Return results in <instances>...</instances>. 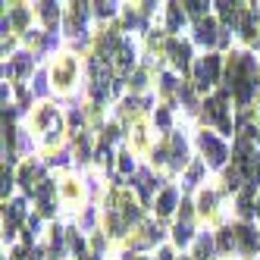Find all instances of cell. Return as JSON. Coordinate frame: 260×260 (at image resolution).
<instances>
[{
	"label": "cell",
	"instance_id": "3957f363",
	"mask_svg": "<svg viewBox=\"0 0 260 260\" xmlns=\"http://www.w3.org/2000/svg\"><path fill=\"white\" fill-rule=\"evenodd\" d=\"M173 201H176V191L166 188L163 198H160V207H157V210H160V213H170V210H173Z\"/></svg>",
	"mask_w": 260,
	"mask_h": 260
},
{
	"label": "cell",
	"instance_id": "6da1fadb",
	"mask_svg": "<svg viewBox=\"0 0 260 260\" xmlns=\"http://www.w3.org/2000/svg\"><path fill=\"white\" fill-rule=\"evenodd\" d=\"M201 147H204V154H207V151L213 154V160H210L213 166H219V163H222V157H226V147H222V144H219L213 135H207V132L201 135Z\"/></svg>",
	"mask_w": 260,
	"mask_h": 260
},
{
	"label": "cell",
	"instance_id": "7a4b0ae2",
	"mask_svg": "<svg viewBox=\"0 0 260 260\" xmlns=\"http://www.w3.org/2000/svg\"><path fill=\"white\" fill-rule=\"evenodd\" d=\"M216 69H219V60L216 57H207V60H201V66H198V82L204 85V82H213L216 79Z\"/></svg>",
	"mask_w": 260,
	"mask_h": 260
}]
</instances>
